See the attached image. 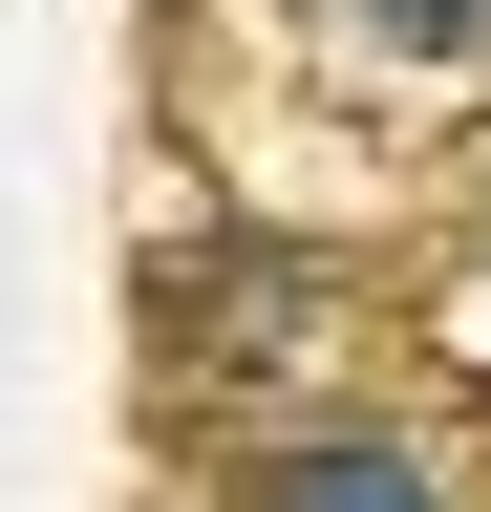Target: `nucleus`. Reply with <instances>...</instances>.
Listing matches in <instances>:
<instances>
[{"instance_id":"1","label":"nucleus","mask_w":491,"mask_h":512,"mask_svg":"<svg viewBox=\"0 0 491 512\" xmlns=\"http://www.w3.org/2000/svg\"><path fill=\"white\" fill-rule=\"evenodd\" d=\"M257 512H427V470H406V448H299Z\"/></svg>"},{"instance_id":"2","label":"nucleus","mask_w":491,"mask_h":512,"mask_svg":"<svg viewBox=\"0 0 491 512\" xmlns=\"http://www.w3.org/2000/svg\"><path fill=\"white\" fill-rule=\"evenodd\" d=\"M385 43H427V64H491V0H363Z\"/></svg>"}]
</instances>
